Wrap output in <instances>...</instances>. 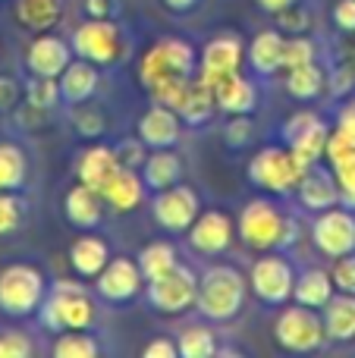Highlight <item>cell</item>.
I'll return each mask as SVG.
<instances>
[{"label":"cell","instance_id":"cell-1","mask_svg":"<svg viewBox=\"0 0 355 358\" xmlns=\"http://www.w3.org/2000/svg\"><path fill=\"white\" fill-rule=\"evenodd\" d=\"M245 296H249V280L233 264H211L198 277V299L195 308L205 321L226 324L242 311Z\"/></svg>","mask_w":355,"mask_h":358},{"label":"cell","instance_id":"cell-2","mask_svg":"<svg viewBox=\"0 0 355 358\" xmlns=\"http://www.w3.org/2000/svg\"><path fill=\"white\" fill-rule=\"evenodd\" d=\"M38 324L50 334H63V330H92L98 321V308L88 289L73 280H57L54 289L38 308Z\"/></svg>","mask_w":355,"mask_h":358},{"label":"cell","instance_id":"cell-3","mask_svg":"<svg viewBox=\"0 0 355 358\" xmlns=\"http://www.w3.org/2000/svg\"><path fill=\"white\" fill-rule=\"evenodd\" d=\"M48 292L50 289L41 267L29 264V261H16L0 271V311L6 317H19V321L35 317Z\"/></svg>","mask_w":355,"mask_h":358},{"label":"cell","instance_id":"cell-4","mask_svg":"<svg viewBox=\"0 0 355 358\" xmlns=\"http://www.w3.org/2000/svg\"><path fill=\"white\" fill-rule=\"evenodd\" d=\"M305 170L289 145H268L249 161V182L270 195H289L299 189Z\"/></svg>","mask_w":355,"mask_h":358},{"label":"cell","instance_id":"cell-5","mask_svg":"<svg viewBox=\"0 0 355 358\" xmlns=\"http://www.w3.org/2000/svg\"><path fill=\"white\" fill-rule=\"evenodd\" d=\"M167 76H195V48L182 38H161L138 57L142 88H151Z\"/></svg>","mask_w":355,"mask_h":358},{"label":"cell","instance_id":"cell-6","mask_svg":"<svg viewBox=\"0 0 355 358\" xmlns=\"http://www.w3.org/2000/svg\"><path fill=\"white\" fill-rule=\"evenodd\" d=\"M73 54L82 60L94 63V66H113L123 57V29L113 19H92L75 25L73 38Z\"/></svg>","mask_w":355,"mask_h":358},{"label":"cell","instance_id":"cell-7","mask_svg":"<svg viewBox=\"0 0 355 358\" xmlns=\"http://www.w3.org/2000/svg\"><path fill=\"white\" fill-rule=\"evenodd\" d=\"M274 340L280 343L287 352H314V349H321V343L327 340L324 317L318 315V308H308V305L296 302L277 315Z\"/></svg>","mask_w":355,"mask_h":358},{"label":"cell","instance_id":"cell-8","mask_svg":"<svg viewBox=\"0 0 355 358\" xmlns=\"http://www.w3.org/2000/svg\"><path fill=\"white\" fill-rule=\"evenodd\" d=\"M195 299H198V277L186 264H176L164 277L148 280V302L161 315H182L195 308Z\"/></svg>","mask_w":355,"mask_h":358},{"label":"cell","instance_id":"cell-9","mask_svg":"<svg viewBox=\"0 0 355 358\" xmlns=\"http://www.w3.org/2000/svg\"><path fill=\"white\" fill-rule=\"evenodd\" d=\"M198 214H201V198L186 182H176L164 192H154V198H151V217L167 233H186Z\"/></svg>","mask_w":355,"mask_h":358},{"label":"cell","instance_id":"cell-10","mask_svg":"<svg viewBox=\"0 0 355 358\" xmlns=\"http://www.w3.org/2000/svg\"><path fill=\"white\" fill-rule=\"evenodd\" d=\"M280 227H283V214L277 210L274 201L268 198H255L239 210L236 220V236L255 252H270L280 242Z\"/></svg>","mask_w":355,"mask_h":358},{"label":"cell","instance_id":"cell-11","mask_svg":"<svg viewBox=\"0 0 355 358\" xmlns=\"http://www.w3.org/2000/svg\"><path fill=\"white\" fill-rule=\"evenodd\" d=\"M296 273L283 255H264L249 271V289L261 299L264 305H287L293 299Z\"/></svg>","mask_w":355,"mask_h":358},{"label":"cell","instance_id":"cell-12","mask_svg":"<svg viewBox=\"0 0 355 358\" xmlns=\"http://www.w3.org/2000/svg\"><path fill=\"white\" fill-rule=\"evenodd\" d=\"M312 242L327 258H343L355 252V214L349 208H327L318 210V220L312 223Z\"/></svg>","mask_w":355,"mask_h":358},{"label":"cell","instance_id":"cell-13","mask_svg":"<svg viewBox=\"0 0 355 358\" xmlns=\"http://www.w3.org/2000/svg\"><path fill=\"white\" fill-rule=\"evenodd\" d=\"M245 60V44L236 31H220L214 35L211 41L201 48V57H198V79L205 85H217L224 76L230 73H239Z\"/></svg>","mask_w":355,"mask_h":358},{"label":"cell","instance_id":"cell-14","mask_svg":"<svg viewBox=\"0 0 355 358\" xmlns=\"http://www.w3.org/2000/svg\"><path fill=\"white\" fill-rule=\"evenodd\" d=\"M145 286V273L138 267L136 258H110L104 264V271L94 277V292H98L104 302H113V305H126L142 292Z\"/></svg>","mask_w":355,"mask_h":358},{"label":"cell","instance_id":"cell-15","mask_svg":"<svg viewBox=\"0 0 355 358\" xmlns=\"http://www.w3.org/2000/svg\"><path fill=\"white\" fill-rule=\"evenodd\" d=\"M233 236H236V223L226 210H201L195 217V223L186 229V239H189V248L198 255H224L226 248L233 245Z\"/></svg>","mask_w":355,"mask_h":358},{"label":"cell","instance_id":"cell-16","mask_svg":"<svg viewBox=\"0 0 355 358\" xmlns=\"http://www.w3.org/2000/svg\"><path fill=\"white\" fill-rule=\"evenodd\" d=\"M73 44L66 38L54 35V31H38L31 38L29 50H25V69L29 76H48V79H57L63 69L73 60Z\"/></svg>","mask_w":355,"mask_h":358},{"label":"cell","instance_id":"cell-17","mask_svg":"<svg viewBox=\"0 0 355 358\" xmlns=\"http://www.w3.org/2000/svg\"><path fill=\"white\" fill-rule=\"evenodd\" d=\"M136 136L148 148H176V142L182 138V117L173 107L151 101V107L136 123Z\"/></svg>","mask_w":355,"mask_h":358},{"label":"cell","instance_id":"cell-18","mask_svg":"<svg viewBox=\"0 0 355 358\" xmlns=\"http://www.w3.org/2000/svg\"><path fill=\"white\" fill-rule=\"evenodd\" d=\"M117 170H119V161H117V155H113V145L92 142L88 148L79 151V157H75V179L94 192L104 189Z\"/></svg>","mask_w":355,"mask_h":358},{"label":"cell","instance_id":"cell-19","mask_svg":"<svg viewBox=\"0 0 355 358\" xmlns=\"http://www.w3.org/2000/svg\"><path fill=\"white\" fill-rule=\"evenodd\" d=\"M101 198H104V204L113 210V214H132V210L145 201L142 170L119 167L117 173L110 176V182L101 189Z\"/></svg>","mask_w":355,"mask_h":358},{"label":"cell","instance_id":"cell-20","mask_svg":"<svg viewBox=\"0 0 355 358\" xmlns=\"http://www.w3.org/2000/svg\"><path fill=\"white\" fill-rule=\"evenodd\" d=\"M63 217L73 223L75 229H94L104 220V198L101 192L88 189V185L75 182L63 195Z\"/></svg>","mask_w":355,"mask_h":358},{"label":"cell","instance_id":"cell-21","mask_svg":"<svg viewBox=\"0 0 355 358\" xmlns=\"http://www.w3.org/2000/svg\"><path fill=\"white\" fill-rule=\"evenodd\" d=\"M110 258H113L110 245H107V239H101L98 233H82V236H75L73 245H69V267H73V273L82 280H94Z\"/></svg>","mask_w":355,"mask_h":358},{"label":"cell","instance_id":"cell-22","mask_svg":"<svg viewBox=\"0 0 355 358\" xmlns=\"http://www.w3.org/2000/svg\"><path fill=\"white\" fill-rule=\"evenodd\" d=\"M101 66H94V63L82 60V57H73L69 60V66L63 69L60 76H57V82H60V94H63V104H82V101H92L94 92H98L101 85Z\"/></svg>","mask_w":355,"mask_h":358},{"label":"cell","instance_id":"cell-23","mask_svg":"<svg viewBox=\"0 0 355 358\" xmlns=\"http://www.w3.org/2000/svg\"><path fill=\"white\" fill-rule=\"evenodd\" d=\"M214 101L217 110L226 117H239V113H255L258 107V88L245 79L242 73H230L214 85Z\"/></svg>","mask_w":355,"mask_h":358},{"label":"cell","instance_id":"cell-24","mask_svg":"<svg viewBox=\"0 0 355 358\" xmlns=\"http://www.w3.org/2000/svg\"><path fill=\"white\" fill-rule=\"evenodd\" d=\"M296 192H299L302 208H308V210H327L340 201L337 173L327 167H314V164L305 170V176H302Z\"/></svg>","mask_w":355,"mask_h":358},{"label":"cell","instance_id":"cell-25","mask_svg":"<svg viewBox=\"0 0 355 358\" xmlns=\"http://www.w3.org/2000/svg\"><path fill=\"white\" fill-rule=\"evenodd\" d=\"M142 179L145 189L164 192L182 179V157L173 148H151V155L142 164Z\"/></svg>","mask_w":355,"mask_h":358},{"label":"cell","instance_id":"cell-26","mask_svg":"<svg viewBox=\"0 0 355 358\" xmlns=\"http://www.w3.org/2000/svg\"><path fill=\"white\" fill-rule=\"evenodd\" d=\"M283 41H287V38H283L277 29L258 31V35L249 41V48H245L249 66L255 69L258 76H274L277 69H283Z\"/></svg>","mask_w":355,"mask_h":358},{"label":"cell","instance_id":"cell-27","mask_svg":"<svg viewBox=\"0 0 355 358\" xmlns=\"http://www.w3.org/2000/svg\"><path fill=\"white\" fill-rule=\"evenodd\" d=\"M321 311H324L321 317H324L327 340H333V343L355 340V296L340 292V296H333Z\"/></svg>","mask_w":355,"mask_h":358},{"label":"cell","instance_id":"cell-28","mask_svg":"<svg viewBox=\"0 0 355 358\" xmlns=\"http://www.w3.org/2000/svg\"><path fill=\"white\" fill-rule=\"evenodd\" d=\"M63 16V0H16L13 19L29 31H50Z\"/></svg>","mask_w":355,"mask_h":358},{"label":"cell","instance_id":"cell-29","mask_svg":"<svg viewBox=\"0 0 355 358\" xmlns=\"http://www.w3.org/2000/svg\"><path fill=\"white\" fill-rule=\"evenodd\" d=\"M333 277L321 267H312L305 271L302 277H296V286H293V299L299 305H308V308H324L327 302L333 299Z\"/></svg>","mask_w":355,"mask_h":358},{"label":"cell","instance_id":"cell-30","mask_svg":"<svg viewBox=\"0 0 355 358\" xmlns=\"http://www.w3.org/2000/svg\"><path fill=\"white\" fill-rule=\"evenodd\" d=\"M214 110H217V101H214V88L205 85V82L195 76L176 113L182 117V123H186V126H205L208 120L214 117Z\"/></svg>","mask_w":355,"mask_h":358},{"label":"cell","instance_id":"cell-31","mask_svg":"<svg viewBox=\"0 0 355 358\" xmlns=\"http://www.w3.org/2000/svg\"><path fill=\"white\" fill-rule=\"evenodd\" d=\"M29 182V155L16 142H0V192H19Z\"/></svg>","mask_w":355,"mask_h":358},{"label":"cell","instance_id":"cell-32","mask_svg":"<svg viewBox=\"0 0 355 358\" xmlns=\"http://www.w3.org/2000/svg\"><path fill=\"white\" fill-rule=\"evenodd\" d=\"M136 261L145 273V283H148V280H157V277H164V273L173 271V267L180 264V252H176L173 242L154 239L136 255Z\"/></svg>","mask_w":355,"mask_h":358},{"label":"cell","instance_id":"cell-33","mask_svg":"<svg viewBox=\"0 0 355 358\" xmlns=\"http://www.w3.org/2000/svg\"><path fill=\"white\" fill-rule=\"evenodd\" d=\"M176 349H180L182 358H214L220 352L217 334L211 327H205V324H189L186 330H180Z\"/></svg>","mask_w":355,"mask_h":358},{"label":"cell","instance_id":"cell-34","mask_svg":"<svg viewBox=\"0 0 355 358\" xmlns=\"http://www.w3.org/2000/svg\"><path fill=\"white\" fill-rule=\"evenodd\" d=\"M327 76L318 63H305V66L287 69V92L293 94L296 101H312L324 92Z\"/></svg>","mask_w":355,"mask_h":358},{"label":"cell","instance_id":"cell-35","mask_svg":"<svg viewBox=\"0 0 355 358\" xmlns=\"http://www.w3.org/2000/svg\"><path fill=\"white\" fill-rule=\"evenodd\" d=\"M50 352L54 358H98L101 343L88 330H63V334H57Z\"/></svg>","mask_w":355,"mask_h":358},{"label":"cell","instance_id":"cell-36","mask_svg":"<svg viewBox=\"0 0 355 358\" xmlns=\"http://www.w3.org/2000/svg\"><path fill=\"white\" fill-rule=\"evenodd\" d=\"M22 94H25V104L35 107V110H41V113H50V110H54V107L63 101L60 82H57V79H48V76H31V79L25 82Z\"/></svg>","mask_w":355,"mask_h":358},{"label":"cell","instance_id":"cell-37","mask_svg":"<svg viewBox=\"0 0 355 358\" xmlns=\"http://www.w3.org/2000/svg\"><path fill=\"white\" fill-rule=\"evenodd\" d=\"M69 123H73V129L79 132L82 138H92V142L107 132L104 110H101L98 104H88V101H82V104H73V110H69Z\"/></svg>","mask_w":355,"mask_h":358},{"label":"cell","instance_id":"cell-38","mask_svg":"<svg viewBox=\"0 0 355 358\" xmlns=\"http://www.w3.org/2000/svg\"><path fill=\"white\" fill-rule=\"evenodd\" d=\"M327 138H331V126H327V123H318L312 132H305V136H302L299 142H293L289 148L296 151V157H299L305 167H312V164H318L321 157H324Z\"/></svg>","mask_w":355,"mask_h":358},{"label":"cell","instance_id":"cell-39","mask_svg":"<svg viewBox=\"0 0 355 358\" xmlns=\"http://www.w3.org/2000/svg\"><path fill=\"white\" fill-rule=\"evenodd\" d=\"M189 85H192V76H167V79L154 82V85L148 88V94H151V101H157V104H167V107H173V110H180Z\"/></svg>","mask_w":355,"mask_h":358},{"label":"cell","instance_id":"cell-40","mask_svg":"<svg viewBox=\"0 0 355 358\" xmlns=\"http://www.w3.org/2000/svg\"><path fill=\"white\" fill-rule=\"evenodd\" d=\"M25 220V201L19 192H0V239L13 236Z\"/></svg>","mask_w":355,"mask_h":358},{"label":"cell","instance_id":"cell-41","mask_svg":"<svg viewBox=\"0 0 355 358\" xmlns=\"http://www.w3.org/2000/svg\"><path fill=\"white\" fill-rule=\"evenodd\" d=\"M314 41L308 35H293L283 41V69H296L305 66V63H314Z\"/></svg>","mask_w":355,"mask_h":358},{"label":"cell","instance_id":"cell-42","mask_svg":"<svg viewBox=\"0 0 355 358\" xmlns=\"http://www.w3.org/2000/svg\"><path fill=\"white\" fill-rule=\"evenodd\" d=\"M148 145L142 142L138 136H132V138H119L117 145H113V155H117V161H119V167H129V170H142V164H145V157H148Z\"/></svg>","mask_w":355,"mask_h":358},{"label":"cell","instance_id":"cell-43","mask_svg":"<svg viewBox=\"0 0 355 358\" xmlns=\"http://www.w3.org/2000/svg\"><path fill=\"white\" fill-rule=\"evenodd\" d=\"M35 343L22 330H3L0 334V358H31Z\"/></svg>","mask_w":355,"mask_h":358},{"label":"cell","instance_id":"cell-44","mask_svg":"<svg viewBox=\"0 0 355 358\" xmlns=\"http://www.w3.org/2000/svg\"><path fill=\"white\" fill-rule=\"evenodd\" d=\"M255 138V123H252V113H239V117H230L224 129V142L230 148H245V145Z\"/></svg>","mask_w":355,"mask_h":358},{"label":"cell","instance_id":"cell-45","mask_svg":"<svg viewBox=\"0 0 355 358\" xmlns=\"http://www.w3.org/2000/svg\"><path fill=\"white\" fill-rule=\"evenodd\" d=\"M318 123H324V120H321L314 110H296L293 117L283 123V142H287V145L299 142V138L305 136V132H312Z\"/></svg>","mask_w":355,"mask_h":358},{"label":"cell","instance_id":"cell-46","mask_svg":"<svg viewBox=\"0 0 355 358\" xmlns=\"http://www.w3.org/2000/svg\"><path fill=\"white\" fill-rule=\"evenodd\" d=\"M331 277H333V286H337V292H349V296H355V252L352 255H343V258H337Z\"/></svg>","mask_w":355,"mask_h":358},{"label":"cell","instance_id":"cell-47","mask_svg":"<svg viewBox=\"0 0 355 358\" xmlns=\"http://www.w3.org/2000/svg\"><path fill=\"white\" fill-rule=\"evenodd\" d=\"M308 22H312L308 10H302V6H296V3L277 13V25H280L283 31H293V35H302V31H308Z\"/></svg>","mask_w":355,"mask_h":358},{"label":"cell","instance_id":"cell-48","mask_svg":"<svg viewBox=\"0 0 355 358\" xmlns=\"http://www.w3.org/2000/svg\"><path fill=\"white\" fill-rule=\"evenodd\" d=\"M333 173H337L340 201H343V208L355 210V164H349V167H340V170H333Z\"/></svg>","mask_w":355,"mask_h":358},{"label":"cell","instance_id":"cell-49","mask_svg":"<svg viewBox=\"0 0 355 358\" xmlns=\"http://www.w3.org/2000/svg\"><path fill=\"white\" fill-rule=\"evenodd\" d=\"M333 132L337 136H343L346 142L355 145V98H349L343 107H340L337 113V126H333Z\"/></svg>","mask_w":355,"mask_h":358},{"label":"cell","instance_id":"cell-50","mask_svg":"<svg viewBox=\"0 0 355 358\" xmlns=\"http://www.w3.org/2000/svg\"><path fill=\"white\" fill-rule=\"evenodd\" d=\"M355 88V66L349 63V66H340V69H333V76H331V92L337 94V98H343V94H349Z\"/></svg>","mask_w":355,"mask_h":358},{"label":"cell","instance_id":"cell-51","mask_svg":"<svg viewBox=\"0 0 355 358\" xmlns=\"http://www.w3.org/2000/svg\"><path fill=\"white\" fill-rule=\"evenodd\" d=\"M333 25L340 31H355V0H337V6H333Z\"/></svg>","mask_w":355,"mask_h":358},{"label":"cell","instance_id":"cell-52","mask_svg":"<svg viewBox=\"0 0 355 358\" xmlns=\"http://www.w3.org/2000/svg\"><path fill=\"white\" fill-rule=\"evenodd\" d=\"M145 358H176L180 355V349H176V340H167V336H157V340H151L148 346L142 349Z\"/></svg>","mask_w":355,"mask_h":358},{"label":"cell","instance_id":"cell-53","mask_svg":"<svg viewBox=\"0 0 355 358\" xmlns=\"http://www.w3.org/2000/svg\"><path fill=\"white\" fill-rule=\"evenodd\" d=\"M299 239H302V227H299V220H296V217H287V214H283L280 242H277V248H283V252H287V248H293Z\"/></svg>","mask_w":355,"mask_h":358},{"label":"cell","instance_id":"cell-54","mask_svg":"<svg viewBox=\"0 0 355 358\" xmlns=\"http://www.w3.org/2000/svg\"><path fill=\"white\" fill-rule=\"evenodd\" d=\"M19 101V82L13 76H0V110H13Z\"/></svg>","mask_w":355,"mask_h":358},{"label":"cell","instance_id":"cell-55","mask_svg":"<svg viewBox=\"0 0 355 358\" xmlns=\"http://www.w3.org/2000/svg\"><path fill=\"white\" fill-rule=\"evenodd\" d=\"M117 6H119L117 0H85L82 10H85V16H92V19H113Z\"/></svg>","mask_w":355,"mask_h":358},{"label":"cell","instance_id":"cell-56","mask_svg":"<svg viewBox=\"0 0 355 358\" xmlns=\"http://www.w3.org/2000/svg\"><path fill=\"white\" fill-rule=\"evenodd\" d=\"M293 3H296V0H258V6H261L264 13H274V16L280 10H287V6H293Z\"/></svg>","mask_w":355,"mask_h":358},{"label":"cell","instance_id":"cell-57","mask_svg":"<svg viewBox=\"0 0 355 358\" xmlns=\"http://www.w3.org/2000/svg\"><path fill=\"white\" fill-rule=\"evenodd\" d=\"M195 3H198V0H164V6L173 10V13H189Z\"/></svg>","mask_w":355,"mask_h":358},{"label":"cell","instance_id":"cell-58","mask_svg":"<svg viewBox=\"0 0 355 358\" xmlns=\"http://www.w3.org/2000/svg\"><path fill=\"white\" fill-rule=\"evenodd\" d=\"M352 66H355V48H352Z\"/></svg>","mask_w":355,"mask_h":358}]
</instances>
